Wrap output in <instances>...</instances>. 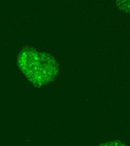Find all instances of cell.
<instances>
[{
    "label": "cell",
    "mask_w": 130,
    "mask_h": 146,
    "mask_svg": "<svg viewBox=\"0 0 130 146\" xmlns=\"http://www.w3.org/2000/svg\"><path fill=\"white\" fill-rule=\"evenodd\" d=\"M115 2L120 10L130 13V0H115Z\"/></svg>",
    "instance_id": "2"
},
{
    "label": "cell",
    "mask_w": 130,
    "mask_h": 146,
    "mask_svg": "<svg viewBox=\"0 0 130 146\" xmlns=\"http://www.w3.org/2000/svg\"><path fill=\"white\" fill-rule=\"evenodd\" d=\"M19 65L28 79L39 86L53 80L58 73V65L53 57L34 50L26 49L20 54Z\"/></svg>",
    "instance_id": "1"
}]
</instances>
